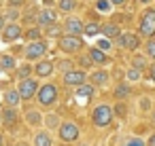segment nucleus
I'll list each match as a JSON object with an SVG mask.
<instances>
[{"instance_id":"obj_1","label":"nucleus","mask_w":155,"mask_h":146,"mask_svg":"<svg viewBox=\"0 0 155 146\" xmlns=\"http://www.w3.org/2000/svg\"><path fill=\"white\" fill-rule=\"evenodd\" d=\"M91 121H94V125H98V127H106V125H110V121H113V108L106 106V104H100V106L94 110Z\"/></svg>"},{"instance_id":"obj_2","label":"nucleus","mask_w":155,"mask_h":146,"mask_svg":"<svg viewBox=\"0 0 155 146\" xmlns=\"http://www.w3.org/2000/svg\"><path fill=\"white\" fill-rule=\"evenodd\" d=\"M36 97L43 106H51L55 100H58V87L55 85H43L38 91H36Z\"/></svg>"},{"instance_id":"obj_3","label":"nucleus","mask_w":155,"mask_h":146,"mask_svg":"<svg viewBox=\"0 0 155 146\" xmlns=\"http://www.w3.org/2000/svg\"><path fill=\"white\" fill-rule=\"evenodd\" d=\"M47 53V45L43 43V40H34V43H30L28 47H26V59H30V62H34V59H41L43 55Z\"/></svg>"},{"instance_id":"obj_4","label":"nucleus","mask_w":155,"mask_h":146,"mask_svg":"<svg viewBox=\"0 0 155 146\" xmlns=\"http://www.w3.org/2000/svg\"><path fill=\"white\" fill-rule=\"evenodd\" d=\"M36 91H38V85H36V81H32V78L21 81V83H19V89H17V93H19L21 100H32V97L36 95Z\"/></svg>"},{"instance_id":"obj_5","label":"nucleus","mask_w":155,"mask_h":146,"mask_svg":"<svg viewBox=\"0 0 155 146\" xmlns=\"http://www.w3.org/2000/svg\"><path fill=\"white\" fill-rule=\"evenodd\" d=\"M153 32H155V11H144V15L140 19V34L151 36Z\"/></svg>"},{"instance_id":"obj_6","label":"nucleus","mask_w":155,"mask_h":146,"mask_svg":"<svg viewBox=\"0 0 155 146\" xmlns=\"http://www.w3.org/2000/svg\"><path fill=\"white\" fill-rule=\"evenodd\" d=\"M81 45H83V40H81L79 36H62V38H60V49L66 51V53H74V51H79Z\"/></svg>"},{"instance_id":"obj_7","label":"nucleus","mask_w":155,"mask_h":146,"mask_svg":"<svg viewBox=\"0 0 155 146\" xmlns=\"http://www.w3.org/2000/svg\"><path fill=\"white\" fill-rule=\"evenodd\" d=\"M60 138H62V142H74L79 138V127L74 123H64L60 127Z\"/></svg>"},{"instance_id":"obj_8","label":"nucleus","mask_w":155,"mask_h":146,"mask_svg":"<svg viewBox=\"0 0 155 146\" xmlns=\"http://www.w3.org/2000/svg\"><path fill=\"white\" fill-rule=\"evenodd\" d=\"M85 78H87V74H85L83 70H68V72H64V83H66V85L79 87V85L85 83Z\"/></svg>"},{"instance_id":"obj_9","label":"nucleus","mask_w":155,"mask_h":146,"mask_svg":"<svg viewBox=\"0 0 155 146\" xmlns=\"http://www.w3.org/2000/svg\"><path fill=\"white\" fill-rule=\"evenodd\" d=\"M21 36V26L19 24H7L2 28V38L5 43H11V40H17Z\"/></svg>"},{"instance_id":"obj_10","label":"nucleus","mask_w":155,"mask_h":146,"mask_svg":"<svg viewBox=\"0 0 155 146\" xmlns=\"http://www.w3.org/2000/svg\"><path fill=\"white\" fill-rule=\"evenodd\" d=\"M117 43H119L121 49H130V51H132V49L138 47L140 40H138L136 34H127V32H125V34H119V36H117Z\"/></svg>"},{"instance_id":"obj_11","label":"nucleus","mask_w":155,"mask_h":146,"mask_svg":"<svg viewBox=\"0 0 155 146\" xmlns=\"http://www.w3.org/2000/svg\"><path fill=\"white\" fill-rule=\"evenodd\" d=\"M55 19H58V13L55 11H51V9H45V11H41L38 13V17H36V21L41 24V26H53L55 24Z\"/></svg>"},{"instance_id":"obj_12","label":"nucleus","mask_w":155,"mask_h":146,"mask_svg":"<svg viewBox=\"0 0 155 146\" xmlns=\"http://www.w3.org/2000/svg\"><path fill=\"white\" fill-rule=\"evenodd\" d=\"M0 121H5L7 127H13V125L17 123V112H15V108L7 106V108L2 110V114H0Z\"/></svg>"},{"instance_id":"obj_13","label":"nucleus","mask_w":155,"mask_h":146,"mask_svg":"<svg viewBox=\"0 0 155 146\" xmlns=\"http://www.w3.org/2000/svg\"><path fill=\"white\" fill-rule=\"evenodd\" d=\"M66 32H68V36H81L83 34V24L79 21V19H68L66 21Z\"/></svg>"},{"instance_id":"obj_14","label":"nucleus","mask_w":155,"mask_h":146,"mask_svg":"<svg viewBox=\"0 0 155 146\" xmlns=\"http://www.w3.org/2000/svg\"><path fill=\"white\" fill-rule=\"evenodd\" d=\"M34 72H36L38 76H51L53 64H51V62H38V64L34 66Z\"/></svg>"},{"instance_id":"obj_15","label":"nucleus","mask_w":155,"mask_h":146,"mask_svg":"<svg viewBox=\"0 0 155 146\" xmlns=\"http://www.w3.org/2000/svg\"><path fill=\"white\" fill-rule=\"evenodd\" d=\"M5 102H7V106L15 108V106L21 102V97H19V93H17V89H9V91L5 93Z\"/></svg>"},{"instance_id":"obj_16","label":"nucleus","mask_w":155,"mask_h":146,"mask_svg":"<svg viewBox=\"0 0 155 146\" xmlns=\"http://www.w3.org/2000/svg\"><path fill=\"white\" fill-rule=\"evenodd\" d=\"M100 32H102V34H104L106 38H117V36L121 34V32H119V28H117L115 24H106V26H104V28H102Z\"/></svg>"},{"instance_id":"obj_17","label":"nucleus","mask_w":155,"mask_h":146,"mask_svg":"<svg viewBox=\"0 0 155 146\" xmlns=\"http://www.w3.org/2000/svg\"><path fill=\"white\" fill-rule=\"evenodd\" d=\"M89 57H91V62H96V64H106V62H108L106 53H104V51H100V49H91Z\"/></svg>"},{"instance_id":"obj_18","label":"nucleus","mask_w":155,"mask_h":146,"mask_svg":"<svg viewBox=\"0 0 155 146\" xmlns=\"http://www.w3.org/2000/svg\"><path fill=\"white\" fill-rule=\"evenodd\" d=\"M13 68H15V57H11V55L0 57V70H13Z\"/></svg>"},{"instance_id":"obj_19","label":"nucleus","mask_w":155,"mask_h":146,"mask_svg":"<svg viewBox=\"0 0 155 146\" xmlns=\"http://www.w3.org/2000/svg\"><path fill=\"white\" fill-rule=\"evenodd\" d=\"M34 146H51V138L41 131V133L34 135Z\"/></svg>"},{"instance_id":"obj_20","label":"nucleus","mask_w":155,"mask_h":146,"mask_svg":"<svg viewBox=\"0 0 155 146\" xmlns=\"http://www.w3.org/2000/svg\"><path fill=\"white\" fill-rule=\"evenodd\" d=\"M91 81H94V85H104V83L108 81V74H106L104 70H98V72L91 74Z\"/></svg>"},{"instance_id":"obj_21","label":"nucleus","mask_w":155,"mask_h":146,"mask_svg":"<svg viewBox=\"0 0 155 146\" xmlns=\"http://www.w3.org/2000/svg\"><path fill=\"white\" fill-rule=\"evenodd\" d=\"M94 91H96V89H94V85H85V83H83V85H79V91H77V93H79V95H83V97H91V95H94Z\"/></svg>"},{"instance_id":"obj_22","label":"nucleus","mask_w":155,"mask_h":146,"mask_svg":"<svg viewBox=\"0 0 155 146\" xmlns=\"http://www.w3.org/2000/svg\"><path fill=\"white\" fill-rule=\"evenodd\" d=\"M132 66H134L138 72H142V70L147 68V62H144V57H142V55H136V57L132 59Z\"/></svg>"},{"instance_id":"obj_23","label":"nucleus","mask_w":155,"mask_h":146,"mask_svg":"<svg viewBox=\"0 0 155 146\" xmlns=\"http://www.w3.org/2000/svg\"><path fill=\"white\" fill-rule=\"evenodd\" d=\"M26 121H28L30 125H41L43 116H41V112H28V114H26Z\"/></svg>"},{"instance_id":"obj_24","label":"nucleus","mask_w":155,"mask_h":146,"mask_svg":"<svg viewBox=\"0 0 155 146\" xmlns=\"http://www.w3.org/2000/svg\"><path fill=\"white\" fill-rule=\"evenodd\" d=\"M58 7H60L64 13H68V11H72V9L77 7V2H74V0H60V2H58Z\"/></svg>"},{"instance_id":"obj_25","label":"nucleus","mask_w":155,"mask_h":146,"mask_svg":"<svg viewBox=\"0 0 155 146\" xmlns=\"http://www.w3.org/2000/svg\"><path fill=\"white\" fill-rule=\"evenodd\" d=\"M115 95H117L119 100H121V97H127V95H130V87H127V85H123V83H121V85H117Z\"/></svg>"},{"instance_id":"obj_26","label":"nucleus","mask_w":155,"mask_h":146,"mask_svg":"<svg viewBox=\"0 0 155 146\" xmlns=\"http://www.w3.org/2000/svg\"><path fill=\"white\" fill-rule=\"evenodd\" d=\"M30 72H32V68L26 64V66H21V68H17V76L21 78V81H26V78H30Z\"/></svg>"},{"instance_id":"obj_27","label":"nucleus","mask_w":155,"mask_h":146,"mask_svg":"<svg viewBox=\"0 0 155 146\" xmlns=\"http://www.w3.org/2000/svg\"><path fill=\"white\" fill-rule=\"evenodd\" d=\"M83 32H85L87 36H96V34H100V28H98L96 24H89V26H83Z\"/></svg>"},{"instance_id":"obj_28","label":"nucleus","mask_w":155,"mask_h":146,"mask_svg":"<svg viewBox=\"0 0 155 146\" xmlns=\"http://www.w3.org/2000/svg\"><path fill=\"white\" fill-rule=\"evenodd\" d=\"M96 9H98L100 13H106V11L110 9V2H108V0H98V2H96Z\"/></svg>"},{"instance_id":"obj_29","label":"nucleus","mask_w":155,"mask_h":146,"mask_svg":"<svg viewBox=\"0 0 155 146\" xmlns=\"http://www.w3.org/2000/svg\"><path fill=\"white\" fill-rule=\"evenodd\" d=\"M26 38H30V40H38V38H41V30H38V28L28 30V32H26Z\"/></svg>"},{"instance_id":"obj_30","label":"nucleus","mask_w":155,"mask_h":146,"mask_svg":"<svg viewBox=\"0 0 155 146\" xmlns=\"http://www.w3.org/2000/svg\"><path fill=\"white\" fill-rule=\"evenodd\" d=\"M60 32H62V30H60V26H55V24L47 28V34H49V36H60Z\"/></svg>"},{"instance_id":"obj_31","label":"nucleus","mask_w":155,"mask_h":146,"mask_svg":"<svg viewBox=\"0 0 155 146\" xmlns=\"http://www.w3.org/2000/svg\"><path fill=\"white\" fill-rule=\"evenodd\" d=\"M127 78H130V81H138V78H140V72H138L136 68H130V70H127Z\"/></svg>"},{"instance_id":"obj_32","label":"nucleus","mask_w":155,"mask_h":146,"mask_svg":"<svg viewBox=\"0 0 155 146\" xmlns=\"http://www.w3.org/2000/svg\"><path fill=\"white\" fill-rule=\"evenodd\" d=\"M45 123H47V127H58V116L55 114H49L45 119Z\"/></svg>"},{"instance_id":"obj_33","label":"nucleus","mask_w":155,"mask_h":146,"mask_svg":"<svg viewBox=\"0 0 155 146\" xmlns=\"http://www.w3.org/2000/svg\"><path fill=\"white\" fill-rule=\"evenodd\" d=\"M147 53H149V57L155 59V40H151V43L147 45Z\"/></svg>"},{"instance_id":"obj_34","label":"nucleus","mask_w":155,"mask_h":146,"mask_svg":"<svg viewBox=\"0 0 155 146\" xmlns=\"http://www.w3.org/2000/svg\"><path fill=\"white\" fill-rule=\"evenodd\" d=\"M98 49H100V51H106V49H110V40H108V38H106V40H100Z\"/></svg>"},{"instance_id":"obj_35","label":"nucleus","mask_w":155,"mask_h":146,"mask_svg":"<svg viewBox=\"0 0 155 146\" xmlns=\"http://www.w3.org/2000/svg\"><path fill=\"white\" fill-rule=\"evenodd\" d=\"M115 112H117V116H121V119H123V116H125V106H123V104L115 106Z\"/></svg>"},{"instance_id":"obj_36","label":"nucleus","mask_w":155,"mask_h":146,"mask_svg":"<svg viewBox=\"0 0 155 146\" xmlns=\"http://www.w3.org/2000/svg\"><path fill=\"white\" fill-rule=\"evenodd\" d=\"M17 17H19V13H17V9H11V11L7 13V17H5V19H17Z\"/></svg>"},{"instance_id":"obj_37","label":"nucleus","mask_w":155,"mask_h":146,"mask_svg":"<svg viewBox=\"0 0 155 146\" xmlns=\"http://www.w3.org/2000/svg\"><path fill=\"white\" fill-rule=\"evenodd\" d=\"M125 146H144V142H142V140H138V138H134V140H130Z\"/></svg>"},{"instance_id":"obj_38","label":"nucleus","mask_w":155,"mask_h":146,"mask_svg":"<svg viewBox=\"0 0 155 146\" xmlns=\"http://www.w3.org/2000/svg\"><path fill=\"white\" fill-rule=\"evenodd\" d=\"M60 70H64V72L72 70V68H70V62H62V64H60Z\"/></svg>"},{"instance_id":"obj_39","label":"nucleus","mask_w":155,"mask_h":146,"mask_svg":"<svg viewBox=\"0 0 155 146\" xmlns=\"http://www.w3.org/2000/svg\"><path fill=\"white\" fill-rule=\"evenodd\" d=\"M81 64L87 68V66H91V59H89V55H85V57H81Z\"/></svg>"},{"instance_id":"obj_40","label":"nucleus","mask_w":155,"mask_h":146,"mask_svg":"<svg viewBox=\"0 0 155 146\" xmlns=\"http://www.w3.org/2000/svg\"><path fill=\"white\" fill-rule=\"evenodd\" d=\"M9 5L11 7H19V5H24V0H9Z\"/></svg>"},{"instance_id":"obj_41","label":"nucleus","mask_w":155,"mask_h":146,"mask_svg":"<svg viewBox=\"0 0 155 146\" xmlns=\"http://www.w3.org/2000/svg\"><path fill=\"white\" fill-rule=\"evenodd\" d=\"M5 26H7V19H5L2 15H0V32H2V28H5Z\"/></svg>"},{"instance_id":"obj_42","label":"nucleus","mask_w":155,"mask_h":146,"mask_svg":"<svg viewBox=\"0 0 155 146\" xmlns=\"http://www.w3.org/2000/svg\"><path fill=\"white\" fill-rule=\"evenodd\" d=\"M140 106H144V110H149V100H147V97L140 100Z\"/></svg>"},{"instance_id":"obj_43","label":"nucleus","mask_w":155,"mask_h":146,"mask_svg":"<svg viewBox=\"0 0 155 146\" xmlns=\"http://www.w3.org/2000/svg\"><path fill=\"white\" fill-rule=\"evenodd\" d=\"M108 2H113V5H125V0H108Z\"/></svg>"},{"instance_id":"obj_44","label":"nucleus","mask_w":155,"mask_h":146,"mask_svg":"<svg viewBox=\"0 0 155 146\" xmlns=\"http://www.w3.org/2000/svg\"><path fill=\"white\" fill-rule=\"evenodd\" d=\"M149 146H155V133H153V135L149 138Z\"/></svg>"},{"instance_id":"obj_45","label":"nucleus","mask_w":155,"mask_h":146,"mask_svg":"<svg viewBox=\"0 0 155 146\" xmlns=\"http://www.w3.org/2000/svg\"><path fill=\"white\" fill-rule=\"evenodd\" d=\"M151 72H153V81H155V66H153V68H151Z\"/></svg>"},{"instance_id":"obj_46","label":"nucleus","mask_w":155,"mask_h":146,"mask_svg":"<svg viewBox=\"0 0 155 146\" xmlns=\"http://www.w3.org/2000/svg\"><path fill=\"white\" fill-rule=\"evenodd\" d=\"M0 146H2V135H0Z\"/></svg>"},{"instance_id":"obj_47","label":"nucleus","mask_w":155,"mask_h":146,"mask_svg":"<svg viewBox=\"0 0 155 146\" xmlns=\"http://www.w3.org/2000/svg\"><path fill=\"white\" fill-rule=\"evenodd\" d=\"M140 2H149V0H140Z\"/></svg>"}]
</instances>
